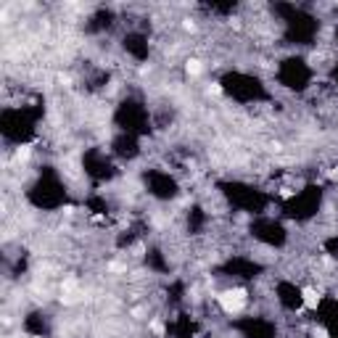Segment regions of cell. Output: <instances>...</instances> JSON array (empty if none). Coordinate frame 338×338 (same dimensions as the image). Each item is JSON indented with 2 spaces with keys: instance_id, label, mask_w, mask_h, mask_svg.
Returning a JSON list of instances; mask_svg holds the SVG:
<instances>
[{
  "instance_id": "6da1fadb",
  "label": "cell",
  "mask_w": 338,
  "mask_h": 338,
  "mask_svg": "<svg viewBox=\"0 0 338 338\" xmlns=\"http://www.w3.org/2000/svg\"><path fill=\"white\" fill-rule=\"evenodd\" d=\"M220 304L227 314H238V312L246 309V304H249V293H246L243 288H230V291L220 293Z\"/></svg>"
},
{
  "instance_id": "7a4b0ae2",
  "label": "cell",
  "mask_w": 338,
  "mask_h": 338,
  "mask_svg": "<svg viewBox=\"0 0 338 338\" xmlns=\"http://www.w3.org/2000/svg\"><path fill=\"white\" fill-rule=\"evenodd\" d=\"M304 307L307 309H317L320 307V293L314 288H304Z\"/></svg>"
},
{
  "instance_id": "3957f363",
  "label": "cell",
  "mask_w": 338,
  "mask_h": 338,
  "mask_svg": "<svg viewBox=\"0 0 338 338\" xmlns=\"http://www.w3.org/2000/svg\"><path fill=\"white\" fill-rule=\"evenodd\" d=\"M185 69H188V74H193V77H196V74H201V69H203V66H201V61H196V58H193V61H188V66H185Z\"/></svg>"
},
{
  "instance_id": "277c9868",
  "label": "cell",
  "mask_w": 338,
  "mask_h": 338,
  "mask_svg": "<svg viewBox=\"0 0 338 338\" xmlns=\"http://www.w3.org/2000/svg\"><path fill=\"white\" fill-rule=\"evenodd\" d=\"M312 338H328V330L322 325H317V328H312Z\"/></svg>"
}]
</instances>
